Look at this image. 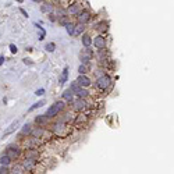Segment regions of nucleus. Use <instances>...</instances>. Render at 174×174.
<instances>
[{
	"label": "nucleus",
	"mask_w": 174,
	"mask_h": 174,
	"mask_svg": "<svg viewBox=\"0 0 174 174\" xmlns=\"http://www.w3.org/2000/svg\"><path fill=\"white\" fill-rule=\"evenodd\" d=\"M110 85H112V78L106 74L100 75L99 78L96 80V88L100 89V91H107L110 88Z\"/></svg>",
	"instance_id": "f257e3e1"
},
{
	"label": "nucleus",
	"mask_w": 174,
	"mask_h": 174,
	"mask_svg": "<svg viewBox=\"0 0 174 174\" xmlns=\"http://www.w3.org/2000/svg\"><path fill=\"white\" fill-rule=\"evenodd\" d=\"M63 109H64V102H56L55 105H52L48 109V112H46V117H49V118H53V117H56V116H59V113L61 112Z\"/></svg>",
	"instance_id": "f03ea898"
},
{
	"label": "nucleus",
	"mask_w": 174,
	"mask_h": 174,
	"mask_svg": "<svg viewBox=\"0 0 174 174\" xmlns=\"http://www.w3.org/2000/svg\"><path fill=\"white\" fill-rule=\"evenodd\" d=\"M21 166L24 167L25 171H34L36 168L38 163H36V159H31V157H25L24 162L21 163Z\"/></svg>",
	"instance_id": "7ed1b4c3"
},
{
	"label": "nucleus",
	"mask_w": 174,
	"mask_h": 174,
	"mask_svg": "<svg viewBox=\"0 0 174 174\" xmlns=\"http://www.w3.org/2000/svg\"><path fill=\"white\" fill-rule=\"evenodd\" d=\"M92 43L98 50H105L106 49V38H105V35H98V36H95L93 38V41H92Z\"/></svg>",
	"instance_id": "20e7f679"
},
{
	"label": "nucleus",
	"mask_w": 174,
	"mask_h": 174,
	"mask_svg": "<svg viewBox=\"0 0 174 174\" xmlns=\"http://www.w3.org/2000/svg\"><path fill=\"white\" fill-rule=\"evenodd\" d=\"M93 57V52L89 48H85V49H82V52L80 53V59H81L82 63H85V64H89L91 60H92Z\"/></svg>",
	"instance_id": "39448f33"
},
{
	"label": "nucleus",
	"mask_w": 174,
	"mask_h": 174,
	"mask_svg": "<svg viewBox=\"0 0 174 174\" xmlns=\"http://www.w3.org/2000/svg\"><path fill=\"white\" fill-rule=\"evenodd\" d=\"M6 155L11 159V160H15V159H18V156L21 155V149H20L18 146H14V145H10L8 148H7V152Z\"/></svg>",
	"instance_id": "423d86ee"
},
{
	"label": "nucleus",
	"mask_w": 174,
	"mask_h": 174,
	"mask_svg": "<svg viewBox=\"0 0 174 174\" xmlns=\"http://www.w3.org/2000/svg\"><path fill=\"white\" fill-rule=\"evenodd\" d=\"M73 103V109H74L75 112H84L85 109H87V106H88V103L85 102V99L84 98H78L77 100H73L71 102Z\"/></svg>",
	"instance_id": "0eeeda50"
},
{
	"label": "nucleus",
	"mask_w": 174,
	"mask_h": 174,
	"mask_svg": "<svg viewBox=\"0 0 174 174\" xmlns=\"http://www.w3.org/2000/svg\"><path fill=\"white\" fill-rule=\"evenodd\" d=\"M92 18V15H91V13L87 11V10H81V11L77 14V20H78V22H81V24H88L89 21Z\"/></svg>",
	"instance_id": "6e6552de"
},
{
	"label": "nucleus",
	"mask_w": 174,
	"mask_h": 174,
	"mask_svg": "<svg viewBox=\"0 0 174 174\" xmlns=\"http://www.w3.org/2000/svg\"><path fill=\"white\" fill-rule=\"evenodd\" d=\"M77 84L80 85V87H82V88H87V87H89L91 85V78L89 77H87V74H80V77L77 78Z\"/></svg>",
	"instance_id": "1a4fd4ad"
},
{
	"label": "nucleus",
	"mask_w": 174,
	"mask_h": 174,
	"mask_svg": "<svg viewBox=\"0 0 174 174\" xmlns=\"http://www.w3.org/2000/svg\"><path fill=\"white\" fill-rule=\"evenodd\" d=\"M82 10V6L80 3H74V4H70L67 7V15H77L78 13Z\"/></svg>",
	"instance_id": "9d476101"
},
{
	"label": "nucleus",
	"mask_w": 174,
	"mask_h": 174,
	"mask_svg": "<svg viewBox=\"0 0 174 174\" xmlns=\"http://www.w3.org/2000/svg\"><path fill=\"white\" fill-rule=\"evenodd\" d=\"M67 128H70V127H67V125L64 124V121H61V123H57V124L55 125L53 131L56 132L59 137H66V134H64V130H67Z\"/></svg>",
	"instance_id": "9b49d317"
},
{
	"label": "nucleus",
	"mask_w": 174,
	"mask_h": 174,
	"mask_svg": "<svg viewBox=\"0 0 174 174\" xmlns=\"http://www.w3.org/2000/svg\"><path fill=\"white\" fill-rule=\"evenodd\" d=\"M85 31V24H81V22H78L77 25H74V32H73V35L74 36H80L82 35Z\"/></svg>",
	"instance_id": "f8f14e48"
},
{
	"label": "nucleus",
	"mask_w": 174,
	"mask_h": 174,
	"mask_svg": "<svg viewBox=\"0 0 174 174\" xmlns=\"http://www.w3.org/2000/svg\"><path fill=\"white\" fill-rule=\"evenodd\" d=\"M49 120H50V118L46 117V116L43 114V116H38V117L35 118V123H36L39 127H45V125L49 123Z\"/></svg>",
	"instance_id": "ddd939ff"
},
{
	"label": "nucleus",
	"mask_w": 174,
	"mask_h": 174,
	"mask_svg": "<svg viewBox=\"0 0 174 174\" xmlns=\"http://www.w3.org/2000/svg\"><path fill=\"white\" fill-rule=\"evenodd\" d=\"M38 156H39V152L36 150V148H29V150L25 152V157H31V159L38 160Z\"/></svg>",
	"instance_id": "4468645a"
},
{
	"label": "nucleus",
	"mask_w": 174,
	"mask_h": 174,
	"mask_svg": "<svg viewBox=\"0 0 174 174\" xmlns=\"http://www.w3.org/2000/svg\"><path fill=\"white\" fill-rule=\"evenodd\" d=\"M88 121V116L87 114H78L77 117H75V121H74V124L75 125H80V124H85Z\"/></svg>",
	"instance_id": "2eb2a0df"
},
{
	"label": "nucleus",
	"mask_w": 174,
	"mask_h": 174,
	"mask_svg": "<svg viewBox=\"0 0 174 174\" xmlns=\"http://www.w3.org/2000/svg\"><path fill=\"white\" fill-rule=\"evenodd\" d=\"M43 134H45V130L42 127H39V125H38V128L31 131V135L32 137H35V138H42L43 137Z\"/></svg>",
	"instance_id": "dca6fc26"
},
{
	"label": "nucleus",
	"mask_w": 174,
	"mask_h": 174,
	"mask_svg": "<svg viewBox=\"0 0 174 174\" xmlns=\"http://www.w3.org/2000/svg\"><path fill=\"white\" fill-rule=\"evenodd\" d=\"M82 45H84L85 48H91V45H92V38L89 36L88 34L82 35Z\"/></svg>",
	"instance_id": "f3484780"
},
{
	"label": "nucleus",
	"mask_w": 174,
	"mask_h": 174,
	"mask_svg": "<svg viewBox=\"0 0 174 174\" xmlns=\"http://www.w3.org/2000/svg\"><path fill=\"white\" fill-rule=\"evenodd\" d=\"M89 70H91V66H89V64H85V63H82L81 66L78 67V73H80V74H87Z\"/></svg>",
	"instance_id": "a211bd4d"
},
{
	"label": "nucleus",
	"mask_w": 174,
	"mask_h": 174,
	"mask_svg": "<svg viewBox=\"0 0 174 174\" xmlns=\"http://www.w3.org/2000/svg\"><path fill=\"white\" fill-rule=\"evenodd\" d=\"M73 96H74V93H73L71 89H67V91H64V93H63V98L66 100H68L70 103L73 102Z\"/></svg>",
	"instance_id": "6ab92c4d"
},
{
	"label": "nucleus",
	"mask_w": 174,
	"mask_h": 174,
	"mask_svg": "<svg viewBox=\"0 0 174 174\" xmlns=\"http://www.w3.org/2000/svg\"><path fill=\"white\" fill-rule=\"evenodd\" d=\"M68 80V68L66 67V68L63 70V74H61V78H60V85H63L64 82H67Z\"/></svg>",
	"instance_id": "aec40b11"
},
{
	"label": "nucleus",
	"mask_w": 174,
	"mask_h": 174,
	"mask_svg": "<svg viewBox=\"0 0 174 174\" xmlns=\"http://www.w3.org/2000/svg\"><path fill=\"white\" fill-rule=\"evenodd\" d=\"M31 131H32V127L31 124H25L21 130V135H31Z\"/></svg>",
	"instance_id": "412c9836"
},
{
	"label": "nucleus",
	"mask_w": 174,
	"mask_h": 174,
	"mask_svg": "<svg viewBox=\"0 0 174 174\" xmlns=\"http://www.w3.org/2000/svg\"><path fill=\"white\" fill-rule=\"evenodd\" d=\"M41 11L45 13V14H49V13L53 11V6L52 4H42L41 6Z\"/></svg>",
	"instance_id": "4be33fe9"
},
{
	"label": "nucleus",
	"mask_w": 174,
	"mask_h": 174,
	"mask_svg": "<svg viewBox=\"0 0 174 174\" xmlns=\"http://www.w3.org/2000/svg\"><path fill=\"white\" fill-rule=\"evenodd\" d=\"M10 163H11V159H10L7 155H4V156H1V157H0V164H1V166H8Z\"/></svg>",
	"instance_id": "5701e85b"
},
{
	"label": "nucleus",
	"mask_w": 174,
	"mask_h": 174,
	"mask_svg": "<svg viewBox=\"0 0 174 174\" xmlns=\"http://www.w3.org/2000/svg\"><path fill=\"white\" fill-rule=\"evenodd\" d=\"M64 27H66V29H67V34H68L70 36H73V32H74V24L68 21V22L64 25Z\"/></svg>",
	"instance_id": "b1692460"
},
{
	"label": "nucleus",
	"mask_w": 174,
	"mask_h": 174,
	"mask_svg": "<svg viewBox=\"0 0 174 174\" xmlns=\"http://www.w3.org/2000/svg\"><path fill=\"white\" fill-rule=\"evenodd\" d=\"M10 173H15V174H21V173H25L24 167L21 166V164H17V166H14V168H13Z\"/></svg>",
	"instance_id": "393cba45"
},
{
	"label": "nucleus",
	"mask_w": 174,
	"mask_h": 174,
	"mask_svg": "<svg viewBox=\"0 0 174 174\" xmlns=\"http://www.w3.org/2000/svg\"><path fill=\"white\" fill-rule=\"evenodd\" d=\"M45 49H46V52L52 53V52H55V49H56V45L53 43V42H50V43H48L46 46H45Z\"/></svg>",
	"instance_id": "a878e982"
},
{
	"label": "nucleus",
	"mask_w": 174,
	"mask_h": 174,
	"mask_svg": "<svg viewBox=\"0 0 174 174\" xmlns=\"http://www.w3.org/2000/svg\"><path fill=\"white\" fill-rule=\"evenodd\" d=\"M43 105H45V100H41V102H38V103H34V105L29 107V112L35 110V109H38V107H42Z\"/></svg>",
	"instance_id": "bb28decb"
},
{
	"label": "nucleus",
	"mask_w": 174,
	"mask_h": 174,
	"mask_svg": "<svg viewBox=\"0 0 174 174\" xmlns=\"http://www.w3.org/2000/svg\"><path fill=\"white\" fill-rule=\"evenodd\" d=\"M68 17H70V15H67V14H66V15H60V17H59V21H60V24H61V25H66V24H67V22H68Z\"/></svg>",
	"instance_id": "cd10ccee"
},
{
	"label": "nucleus",
	"mask_w": 174,
	"mask_h": 174,
	"mask_svg": "<svg viewBox=\"0 0 174 174\" xmlns=\"http://www.w3.org/2000/svg\"><path fill=\"white\" fill-rule=\"evenodd\" d=\"M8 173H10V170H8L7 166H1L0 167V174H8Z\"/></svg>",
	"instance_id": "c85d7f7f"
},
{
	"label": "nucleus",
	"mask_w": 174,
	"mask_h": 174,
	"mask_svg": "<svg viewBox=\"0 0 174 174\" xmlns=\"http://www.w3.org/2000/svg\"><path fill=\"white\" fill-rule=\"evenodd\" d=\"M48 15H49V20L50 21H52V22H55V21H56V17H55V14H53V13H49V14H48Z\"/></svg>",
	"instance_id": "c756f323"
},
{
	"label": "nucleus",
	"mask_w": 174,
	"mask_h": 174,
	"mask_svg": "<svg viewBox=\"0 0 174 174\" xmlns=\"http://www.w3.org/2000/svg\"><path fill=\"white\" fill-rule=\"evenodd\" d=\"M10 50H11V53H17V52H18V49H17L15 45H10Z\"/></svg>",
	"instance_id": "7c9ffc66"
},
{
	"label": "nucleus",
	"mask_w": 174,
	"mask_h": 174,
	"mask_svg": "<svg viewBox=\"0 0 174 174\" xmlns=\"http://www.w3.org/2000/svg\"><path fill=\"white\" fill-rule=\"evenodd\" d=\"M43 93H45V89H38L36 92H35V95H36V96H42Z\"/></svg>",
	"instance_id": "2f4dec72"
},
{
	"label": "nucleus",
	"mask_w": 174,
	"mask_h": 174,
	"mask_svg": "<svg viewBox=\"0 0 174 174\" xmlns=\"http://www.w3.org/2000/svg\"><path fill=\"white\" fill-rule=\"evenodd\" d=\"M20 11H21V13H22V14H24V15H25V17H28V13H27V11H25V10H24V8H20Z\"/></svg>",
	"instance_id": "473e14b6"
},
{
	"label": "nucleus",
	"mask_w": 174,
	"mask_h": 174,
	"mask_svg": "<svg viewBox=\"0 0 174 174\" xmlns=\"http://www.w3.org/2000/svg\"><path fill=\"white\" fill-rule=\"evenodd\" d=\"M24 63L25 64H32V61L29 60V59H24Z\"/></svg>",
	"instance_id": "72a5a7b5"
},
{
	"label": "nucleus",
	"mask_w": 174,
	"mask_h": 174,
	"mask_svg": "<svg viewBox=\"0 0 174 174\" xmlns=\"http://www.w3.org/2000/svg\"><path fill=\"white\" fill-rule=\"evenodd\" d=\"M32 1H35V3H45L46 0H32Z\"/></svg>",
	"instance_id": "f704fd0d"
},
{
	"label": "nucleus",
	"mask_w": 174,
	"mask_h": 174,
	"mask_svg": "<svg viewBox=\"0 0 174 174\" xmlns=\"http://www.w3.org/2000/svg\"><path fill=\"white\" fill-rule=\"evenodd\" d=\"M3 63H4V57H3V56H0V66H1Z\"/></svg>",
	"instance_id": "c9c22d12"
},
{
	"label": "nucleus",
	"mask_w": 174,
	"mask_h": 174,
	"mask_svg": "<svg viewBox=\"0 0 174 174\" xmlns=\"http://www.w3.org/2000/svg\"><path fill=\"white\" fill-rule=\"evenodd\" d=\"M17 1H18V3H22V1H24V0H17Z\"/></svg>",
	"instance_id": "e433bc0d"
}]
</instances>
